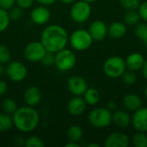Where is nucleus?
Wrapping results in <instances>:
<instances>
[{"label": "nucleus", "instance_id": "obj_1", "mask_svg": "<svg viewBox=\"0 0 147 147\" xmlns=\"http://www.w3.org/2000/svg\"><path fill=\"white\" fill-rule=\"evenodd\" d=\"M40 41L47 52L56 53L66 47L69 43V34L64 27L59 24H51L42 30Z\"/></svg>", "mask_w": 147, "mask_h": 147}, {"label": "nucleus", "instance_id": "obj_2", "mask_svg": "<svg viewBox=\"0 0 147 147\" xmlns=\"http://www.w3.org/2000/svg\"><path fill=\"white\" fill-rule=\"evenodd\" d=\"M14 127L22 133H30L37 128L40 115L34 107L23 106L18 108L12 115Z\"/></svg>", "mask_w": 147, "mask_h": 147}, {"label": "nucleus", "instance_id": "obj_3", "mask_svg": "<svg viewBox=\"0 0 147 147\" xmlns=\"http://www.w3.org/2000/svg\"><path fill=\"white\" fill-rule=\"evenodd\" d=\"M94 40L88 30L84 28L76 29L69 36V44L71 48L77 52L88 50L93 44Z\"/></svg>", "mask_w": 147, "mask_h": 147}, {"label": "nucleus", "instance_id": "obj_4", "mask_svg": "<svg viewBox=\"0 0 147 147\" xmlns=\"http://www.w3.org/2000/svg\"><path fill=\"white\" fill-rule=\"evenodd\" d=\"M88 121L95 128H106L112 122V111L108 109L106 107L95 108L89 113Z\"/></svg>", "mask_w": 147, "mask_h": 147}, {"label": "nucleus", "instance_id": "obj_5", "mask_svg": "<svg viewBox=\"0 0 147 147\" xmlns=\"http://www.w3.org/2000/svg\"><path fill=\"white\" fill-rule=\"evenodd\" d=\"M104 74L110 78H121L127 71L125 59L120 56H111L108 58L102 66Z\"/></svg>", "mask_w": 147, "mask_h": 147}, {"label": "nucleus", "instance_id": "obj_6", "mask_svg": "<svg viewBox=\"0 0 147 147\" xmlns=\"http://www.w3.org/2000/svg\"><path fill=\"white\" fill-rule=\"evenodd\" d=\"M77 63L75 53L68 48H64L55 53L54 65L60 71H69L74 68Z\"/></svg>", "mask_w": 147, "mask_h": 147}, {"label": "nucleus", "instance_id": "obj_7", "mask_svg": "<svg viewBox=\"0 0 147 147\" xmlns=\"http://www.w3.org/2000/svg\"><path fill=\"white\" fill-rule=\"evenodd\" d=\"M91 12L92 9L90 3L83 0H79L71 4L70 9V16L73 22L77 23H84L90 19Z\"/></svg>", "mask_w": 147, "mask_h": 147}, {"label": "nucleus", "instance_id": "obj_8", "mask_svg": "<svg viewBox=\"0 0 147 147\" xmlns=\"http://www.w3.org/2000/svg\"><path fill=\"white\" fill-rule=\"evenodd\" d=\"M5 74L9 80L19 83L26 78L28 69L26 65L20 61H11L9 62L5 67Z\"/></svg>", "mask_w": 147, "mask_h": 147}, {"label": "nucleus", "instance_id": "obj_9", "mask_svg": "<svg viewBox=\"0 0 147 147\" xmlns=\"http://www.w3.org/2000/svg\"><path fill=\"white\" fill-rule=\"evenodd\" d=\"M47 50L40 41H31L28 43L23 50L25 59L32 63L40 62Z\"/></svg>", "mask_w": 147, "mask_h": 147}, {"label": "nucleus", "instance_id": "obj_10", "mask_svg": "<svg viewBox=\"0 0 147 147\" xmlns=\"http://www.w3.org/2000/svg\"><path fill=\"white\" fill-rule=\"evenodd\" d=\"M67 88L71 95L83 96L88 89V84L82 76L72 75L67 80Z\"/></svg>", "mask_w": 147, "mask_h": 147}, {"label": "nucleus", "instance_id": "obj_11", "mask_svg": "<svg viewBox=\"0 0 147 147\" xmlns=\"http://www.w3.org/2000/svg\"><path fill=\"white\" fill-rule=\"evenodd\" d=\"M51 18V12L47 6L39 4L32 9L30 12V19L33 23L41 26L47 24Z\"/></svg>", "mask_w": 147, "mask_h": 147}, {"label": "nucleus", "instance_id": "obj_12", "mask_svg": "<svg viewBox=\"0 0 147 147\" xmlns=\"http://www.w3.org/2000/svg\"><path fill=\"white\" fill-rule=\"evenodd\" d=\"M130 144L128 136L121 132L110 134L104 141L105 147H127Z\"/></svg>", "mask_w": 147, "mask_h": 147}, {"label": "nucleus", "instance_id": "obj_13", "mask_svg": "<svg viewBox=\"0 0 147 147\" xmlns=\"http://www.w3.org/2000/svg\"><path fill=\"white\" fill-rule=\"evenodd\" d=\"M88 31L94 40L101 41L108 35V26L103 21L96 20L90 25Z\"/></svg>", "mask_w": 147, "mask_h": 147}, {"label": "nucleus", "instance_id": "obj_14", "mask_svg": "<svg viewBox=\"0 0 147 147\" xmlns=\"http://www.w3.org/2000/svg\"><path fill=\"white\" fill-rule=\"evenodd\" d=\"M134 127L138 132H147V108L141 107L134 112L132 121Z\"/></svg>", "mask_w": 147, "mask_h": 147}, {"label": "nucleus", "instance_id": "obj_15", "mask_svg": "<svg viewBox=\"0 0 147 147\" xmlns=\"http://www.w3.org/2000/svg\"><path fill=\"white\" fill-rule=\"evenodd\" d=\"M23 99L26 105L30 107L37 106L42 99V92L37 86L32 85L26 89L23 94Z\"/></svg>", "mask_w": 147, "mask_h": 147}, {"label": "nucleus", "instance_id": "obj_16", "mask_svg": "<svg viewBox=\"0 0 147 147\" xmlns=\"http://www.w3.org/2000/svg\"><path fill=\"white\" fill-rule=\"evenodd\" d=\"M87 103L84 101V97L79 96H73L71 99L68 102L67 110L70 115L74 116L81 115L86 109Z\"/></svg>", "mask_w": 147, "mask_h": 147}, {"label": "nucleus", "instance_id": "obj_17", "mask_svg": "<svg viewBox=\"0 0 147 147\" xmlns=\"http://www.w3.org/2000/svg\"><path fill=\"white\" fill-rule=\"evenodd\" d=\"M145 58L143 54L138 52H134L130 53L125 59L127 69L132 71H140L144 62H145Z\"/></svg>", "mask_w": 147, "mask_h": 147}, {"label": "nucleus", "instance_id": "obj_18", "mask_svg": "<svg viewBox=\"0 0 147 147\" xmlns=\"http://www.w3.org/2000/svg\"><path fill=\"white\" fill-rule=\"evenodd\" d=\"M131 121L132 117L127 110L119 109L112 113V122L118 127L126 128L131 124Z\"/></svg>", "mask_w": 147, "mask_h": 147}, {"label": "nucleus", "instance_id": "obj_19", "mask_svg": "<svg viewBox=\"0 0 147 147\" xmlns=\"http://www.w3.org/2000/svg\"><path fill=\"white\" fill-rule=\"evenodd\" d=\"M142 99L141 97L134 93L127 94L123 98V106L127 111L134 112L140 108L142 107Z\"/></svg>", "mask_w": 147, "mask_h": 147}, {"label": "nucleus", "instance_id": "obj_20", "mask_svg": "<svg viewBox=\"0 0 147 147\" xmlns=\"http://www.w3.org/2000/svg\"><path fill=\"white\" fill-rule=\"evenodd\" d=\"M127 34V25L121 22H114L108 27V35L112 39H121Z\"/></svg>", "mask_w": 147, "mask_h": 147}, {"label": "nucleus", "instance_id": "obj_21", "mask_svg": "<svg viewBox=\"0 0 147 147\" xmlns=\"http://www.w3.org/2000/svg\"><path fill=\"white\" fill-rule=\"evenodd\" d=\"M83 97L86 102L87 105L95 106L100 102L101 95L98 90L95 88H88L84 92V94L83 95Z\"/></svg>", "mask_w": 147, "mask_h": 147}, {"label": "nucleus", "instance_id": "obj_22", "mask_svg": "<svg viewBox=\"0 0 147 147\" xmlns=\"http://www.w3.org/2000/svg\"><path fill=\"white\" fill-rule=\"evenodd\" d=\"M66 136H67V139L69 140V141L80 142L84 136V131L79 126L72 125L67 129Z\"/></svg>", "mask_w": 147, "mask_h": 147}, {"label": "nucleus", "instance_id": "obj_23", "mask_svg": "<svg viewBox=\"0 0 147 147\" xmlns=\"http://www.w3.org/2000/svg\"><path fill=\"white\" fill-rule=\"evenodd\" d=\"M14 127L12 115L6 113L0 114V133H5L9 131Z\"/></svg>", "mask_w": 147, "mask_h": 147}, {"label": "nucleus", "instance_id": "obj_24", "mask_svg": "<svg viewBox=\"0 0 147 147\" xmlns=\"http://www.w3.org/2000/svg\"><path fill=\"white\" fill-rule=\"evenodd\" d=\"M138 10H127L124 16V23L127 26H135L140 21Z\"/></svg>", "mask_w": 147, "mask_h": 147}, {"label": "nucleus", "instance_id": "obj_25", "mask_svg": "<svg viewBox=\"0 0 147 147\" xmlns=\"http://www.w3.org/2000/svg\"><path fill=\"white\" fill-rule=\"evenodd\" d=\"M16 102L11 98H5L2 102V109L4 113L12 115L17 109Z\"/></svg>", "mask_w": 147, "mask_h": 147}, {"label": "nucleus", "instance_id": "obj_26", "mask_svg": "<svg viewBox=\"0 0 147 147\" xmlns=\"http://www.w3.org/2000/svg\"><path fill=\"white\" fill-rule=\"evenodd\" d=\"M132 144L135 147H147V135L146 133L137 131L132 138Z\"/></svg>", "mask_w": 147, "mask_h": 147}, {"label": "nucleus", "instance_id": "obj_27", "mask_svg": "<svg viewBox=\"0 0 147 147\" xmlns=\"http://www.w3.org/2000/svg\"><path fill=\"white\" fill-rule=\"evenodd\" d=\"M10 17L9 15V11L0 8V33L4 32L9 26Z\"/></svg>", "mask_w": 147, "mask_h": 147}, {"label": "nucleus", "instance_id": "obj_28", "mask_svg": "<svg viewBox=\"0 0 147 147\" xmlns=\"http://www.w3.org/2000/svg\"><path fill=\"white\" fill-rule=\"evenodd\" d=\"M134 34L136 37L143 41L147 38V22H139L135 25Z\"/></svg>", "mask_w": 147, "mask_h": 147}, {"label": "nucleus", "instance_id": "obj_29", "mask_svg": "<svg viewBox=\"0 0 147 147\" xmlns=\"http://www.w3.org/2000/svg\"><path fill=\"white\" fill-rule=\"evenodd\" d=\"M25 147H44L45 144L43 140L37 136H30L24 140Z\"/></svg>", "mask_w": 147, "mask_h": 147}, {"label": "nucleus", "instance_id": "obj_30", "mask_svg": "<svg viewBox=\"0 0 147 147\" xmlns=\"http://www.w3.org/2000/svg\"><path fill=\"white\" fill-rule=\"evenodd\" d=\"M10 58L11 53L9 49L6 46L0 44V64H8L10 60Z\"/></svg>", "mask_w": 147, "mask_h": 147}, {"label": "nucleus", "instance_id": "obj_31", "mask_svg": "<svg viewBox=\"0 0 147 147\" xmlns=\"http://www.w3.org/2000/svg\"><path fill=\"white\" fill-rule=\"evenodd\" d=\"M122 81L127 85H133L137 82V76L134 71H126L123 75L121 76Z\"/></svg>", "mask_w": 147, "mask_h": 147}, {"label": "nucleus", "instance_id": "obj_32", "mask_svg": "<svg viewBox=\"0 0 147 147\" xmlns=\"http://www.w3.org/2000/svg\"><path fill=\"white\" fill-rule=\"evenodd\" d=\"M121 5L127 11V10H136L138 9L140 1V0H120Z\"/></svg>", "mask_w": 147, "mask_h": 147}, {"label": "nucleus", "instance_id": "obj_33", "mask_svg": "<svg viewBox=\"0 0 147 147\" xmlns=\"http://www.w3.org/2000/svg\"><path fill=\"white\" fill-rule=\"evenodd\" d=\"M54 60H55V53L51 52H46L43 58L40 60V63L44 66H52L54 65Z\"/></svg>", "mask_w": 147, "mask_h": 147}, {"label": "nucleus", "instance_id": "obj_34", "mask_svg": "<svg viewBox=\"0 0 147 147\" xmlns=\"http://www.w3.org/2000/svg\"><path fill=\"white\" fill-rule=\"evenodd\" d=\"M22 10L20 7L18 6H14L13 8H11L9 10V15L10 17V20H14V21H17L19 19L22 18Z\"/></svg>", "mask_w": 147, "mask_h": 147}, {"label": "nucleus", "instance_id": "obj_35", "mask_svg": "<svg viewBox=\"0 0 147 147\" xmlns=\"http://www.w3.org/2000/svg\"><path fill=\"white\" fill-rule=\"evenodd\" d=\"M137 10L140 14V19L147 22V1L140 3Z\"/></svg>", "mask_w": 147, "mask_h": 147}, {"label": "nucleus", "instance_id": "obj_36", "mask_svg": "<svg viewBox=\"0 0 147 147\" xmlns=\"http://www.w3.org/2000/svg\"><path fill=\"white\" fill-rule=\"evenodd\" d=\"M35 0H16V5L22 9H27L32 7Z\"/></svg>", "mask_w": 147, "mask_h": 147}, {"label": "nucleus", "instance_id": "obj_37", "mask_svg": "<svg viewBox=\"0 0 147 147\" xmlns=\"http://www.w3.org/2000/svg\"><path fill=\"white\" fill-rule=\"evenodd\" d=\"M16 0H0V8L6 9L8 11L11 8L16 6Z\"/></svg>", "mask_w": 147, "mask_h": 147}, {"label": "nucleus", "instance_id": "obj_38", "mask_svg": "<svg viewBox=\"0 0 147 147\" xmlns=\"http://www.w3.org/2000/svg\"><path fill=\"white\" fill-rule=\"evenodd\" d=\"M8 90V85L5 81L0 79V96H3Z\"/></svg>", "mask_w": 147, "mask_h": 147}, {"label": "nucleus", "instance_id": "obj_39", "mask_svg": "<svg viewBox=\"0 0 147 147\" xmlns=\"http://www.w3.org/2000/svg\"><path fill=\"white\" fill-rule=\"evenodd\" d=\"M39 4H41V5H45V6H50V5H53L54 4L57 0H35Z\"/></svg>", "mask_w": 147, "mask_h": 147}, {"label": "nucleus", "instance_id": "obj_40", "mask_svg": "<svg viewBox=\"0 0 147 147\" xmlns=\"http://www.w3.org/2000/svg\"><path fill=\"white\" fill-rule=\"evenodd\" d=\"M116 107H117V104L115 101L113 100H110L107 103H106V108L108 109H109L110 111H113V110H115L116 109Z\"/></svg>", "mask_w": 147, "mask_h": 147}, {"label": "nucleus", "instance_id": "obj_41", "mask_svg": "<svg viewBox=\"0 0 147 147\" xmlns=\"http://www.w3.org/2000/svg\"><path fill=\"white\" fill-rule=\"evenodd\" d=\"M141 71H142L143 77L147 80V59L145 60V62H144V65L141 68Z\"/></svg>", "mask_w": 147, "mask_h": 147}, {"label": "nucleus", "instance_id": "obj_42", "mask_svg": "<svg viewBox=\"0 0 147 147\" xmlns=\"http://www.w3.org/2000/svg\"><path fill=\"white\" fill-rule=\"evenodd\" d=\"M81 145L79 142H74V141H69L67 144H65V147H80Z\"/></svg>", "mask_w": 147, "mask_h": 147}, {"label": "nucleus", "instance_id": "obj_43", "mask_svg": "<svg viewBox=\"0 0 147 147\" xmlns=\"http://www.w3.org/2000/svg\"><path fill=\"white\" fill-rule=\"evenodd\" d=\"M62 3L64 4H66V5H70V4H72L74 3L77 0H59Z\"/></svg>", "mask_w": 147, "mask_h": 147}, {"label": "nucleus", "instance_id": "obj_44", "mask_svg": "<svg viewBox=\"0 0 147 147\" xmlns=\"http://www.w3.org/2000/svg\"><path fill=\"white\" fill-rule=\"evenodd\" d=\"M5 73V67L3 64H0V77H2Z\"/></svg>", "mask_w": 147, "mask_h": 147}, {"label": "nucleus", "instance_id": "obj_45", "mask_svg": "<svg viewBox=\"0 0 147 147\" xmlns=\"http://www.w3.org/2000/svg\"><path fill=\"white\" fill-rule=\"evenodd\" d=\"M87 147H100V146L96 143H90L87 145Z\"/></svg>", "mask_w": 147, "mask_h": 147}, {"label": "nucleus", "instance_id": "obj_46", "mask_svg": "<svg viewBox=\"0 0 147 147\" xmlns=\"http://www.w3.org/2000/svg\"><path fill=\"white\" fill-rule=\"evenodd\" d=\"M83 1H84L86 3H95L96 0H83Z\"/></svg>", "mask_w": 147, "mask_h": 147}, {"label": "nucleus", "instance_id": "obj_47", "mask_svg": "<svg viewBox=\"0 0 147 147\" xmlns=\"http://www.w3.org/2000/svg\"><path fill=\"white\" fill-rule=\"evenodd\" d=\"M144 94H145V96H146V98L147 99V84H146V86L145 87V90H144Z\"/></svg>", "mask_w": 147, "mask_h": 147}, {"label": "nucleus", "instance_id": "obj_48", "mask_svg": "<svg viewBox=\"0 0 147 147\" xmlns=\"http://www.w3.org/2000/svg\"><path fill=\"white\" fill-rule=\"evenodd\" d=\"M144 42H145L146 46V47H147V38H146V40H145V41H144Z\"/></svg>", "mask_w": 147, "mask_h": 147}]
</instances>
